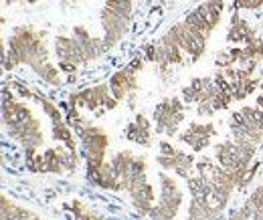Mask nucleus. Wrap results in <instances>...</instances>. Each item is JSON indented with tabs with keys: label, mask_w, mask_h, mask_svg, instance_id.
Instances as JSON below:
<instances>
[{
	"label": "nucleus",
	"mask_w": 263,
	"mask_h": 220,
	"mask_svg": "<svg viewBox=\"0 0 263 220\" xmlns=\"http://www.w3.org/2000/svg\"><path fill=\"white\" fill-rule=\"evenodd\" d=\"M99 21H101V29H103V45H105V51L109 53L111 49H116L124 36L130 32L132 27V18L124 16V14H118L116 10H111L109 6H103L101 8V14H99Z\"/></svg>",
	"instance_id": "f257e3e1"
},
{
	"label": "nucleus",
	"mask_w": 263,
	"mask_h": 220,
	"mask_svg": "<svg viewBox=\"0 0 263 220\" xmlns=\"http://www.w3.org/2000/svg\"><path fill=\"white\" fill-rule=\"evenodd\" d=\"M53 51H55V57L59 61H69V63H75L77 67L81 65H87V59H85V51L83 47L79 45V41L71 34H59L53 43Z\"/></svg>",
	"instance_id": "f03ea898"
},
{
	"label": "nucleus",
	"mask_w": 263,
	"mask_h": 220,
	"mask_svg": "<svg viewBox=\"0 0 263 220\" xmlns=\"http://www.w3.org/2000/svg\"><path fill=\"white\" fill-rule=\"evenodd\" d=\"M253 38H257V32L253 31V27L245 18H241L235 12L233 18H231L229 31H227V41H229L231 45H247Z\"/></svg>",
	"instance_id": "7ed1b4c3"
},
{
	"label": "nucleus",
	"mask_w": 263,
	"mask_h": 220,
	"mask_svg": "<svg viewBox=\"0 0 263 220\" xmlns=\"http://www.w3.org/2000/svg\"><path fill=\"white\" fill-rule=\"evenodd\" d=\"M31 69L43 79V83H47V85L61 87V85L65 83V79L61 77V69L55 67L53 63H49V61H39V63H34Z\"/></svg>",
	"instance_id": "20e7f679"
},
{
	"label": "nucleus",
	"mask_w": 263,
	"mask_h": 220,
	"mask_svg": "<svg viewBox=\"0 0 263 220\" xmlns=\"http://www.w3.org/2000/svg\"><path fill=\"white\" fill-rule=\"evenodd\" d=\"M134 159H136V154H134L132 150H122V152L114 154V157L109 159V162H111V168H114V174H116V178H118L120 182L126 180L132 174Z\"/></svg>",
	"instance_id": "39448f33"
},
{
	"label": "nucleus",
	"mask_w": 263,
	"mask_h": 220,
	"mask_svg": "<svg viewBox=\"0 0 263 220\" xmlns=\"http://www.w3.org/2000/svg\"><path fill=\"white\" fill-rule=\"evenodd\" d=\"M126 139L132 142V144H136V146H140V148H152V144H154V131L142 129L136 122H130L126 126Z\"/></svg>",
	"instance_id": "423d86ee"
},
{
	"label": "nucleus",
	"mask_w": 263,
	"mask_h": 220,
	"mask_svg": "<svg viewBox=\"0 0 263 220\" xmlns=\"http://www.w3.org/2000/svg\"><path fill=\"white\" fill-rule=\"evenodd\" d=\"M243 53H245V61H247V65L261 63V59H263V38L261 36H257V38H253L251 43H247V45L243 47ZM243 67H245V65H243Z\"/></svg>",
	"instance_id": "0eeeda50"
},
{
	"label": "nucleus",
	"mask_w": 263,
	"mask_h": 220,
	"mask_svg": "<svg viewBox=\"0 0 263 220\" xmlns=\"http://www.w3.org/2000/svg\"><path fill=\"white\" fill-rule=\"evenodd\" d=\"M158 186H160V194H174V192H178V182L174 180L172 172L168 174L164 170H160V174H158Z\"/></svg>",
	"instance_id": "6e6552de"
},
{
	"label": "nucleus",
	"mask_w": 263,
	"mask_h": 220,
	"mask_svg": "<svg viewBox=\"0 0 263 220\" xmlns=\"http://www.w3.org/2000/svg\"><path fill=\"white\" fill-rule=\"evenodd\" d=\"M105 6H109V8L116 10L118 14H124V16L132 18V12H134L132 0H105Z\"/></svg>",
	"instance_id": "1a4fd4ad"
},
{
	"label": "nucleus",
	"mask_w": 263,
	"mask_h": 220,
	"mask_svg": "<svg viewBox=\"0 0 263 220\" xmlns=\"http://www.w3.org/2000/svg\"><path fill=\"white\" fill-rule=\"evenodd\" d=\"M189 127H191L197 135H202V137H215V135H217V126H215L213 122H206V124L193 122V124H189Z\"/></svg>",
	"instance_id": "9d476101"
},
{
	"label": "nucleus",
	"mask_w": 263,
	"mask_h": 220,
	"mask_svg": "<svg viewBox=\"0 0 263 220\" xmlns=\"http://www.w3.org/2000/svg\"><path fill=\"white\" fill-rule=\"evenodd\" d=\"M73 36L79 41V45H85V43H89V41L93 38V34L89 32V29H87V27H83V25L73 27Z\"/></svg>",
	"instance_id": "9b49d317"
},
{
	"label": "nucleus",
	"mask_w": 263,
	"mask_h": 220,
	"mask_svg": "<svg viewBox=\"0 0 263 220\" xmlns=\"http://www.w3.org/2000/svg\"><path fill=\"white\" fill-rule=\"evenodd\" d=\"M156 164H158V168L164 170V172H174V168H176V159H174V156H162V154H158Z\"/></svg>",
	"instance_id": "f8f14e48"
},
{
	"label": "nucleus",
	"mask_w": 263,
	"mask_h": 220,
	"mask_svg": "<svg viewBox=\"0 0 263 220\" xmlns=\"http://www.w3.org/2000/svg\"><path fill=\"white\" fill-rule=\"evenodd\" d=\"M176 152H178V148L172 142H168V139L158 142V154H162V156H176Z\"/></svg>",
	"instance_id": "ddd939ff"
},
{
	"label": "nucleus",
	"mask_w": 263,
	"mask_h": 220,
	"mask_svg": "<svg viewBox=\"0 0 263 220\" xmlns=\"http://www.w3.org/2000/svg\"><path fill=\"white\" fill-rule=\"evenodd\" d=\"M213 113H217V111H215L213 101H202V103H197V115H213Z\"/></svg>",
	"instance_id": "4468645a"
},
{
	"label": "nucleus",
	"mask_w": 263,
	"mask_h": 220,
	"mask_svg": "<svg viewBox=\"0 0 263 220\" xmlns=\"http://www.w3.org/2000/svg\"><path fill=\"white\" fill-rule=\"evenodd\" d=\"M249 198L257 204V208H261L263 210V184H259V186H255L253 188V192L249 194Z\"/></svg>",
	"instance_id": "2eb2a0df"
},
{
	"label": "nucleus",
	"mask_w": 263,
	"mask_h": 220,
	"mask_svg": "<svg viewBox=\"0 0 263 220\" xmlns=\"http://www.w3.org/2000/svg\"><path fill=\"white\" fill-rule=\"evenodd\" d=\"M134 122H136L138 126L142 127V129H150V131H154V126H152V122H150V119H148L144 113H136V115H134Z\"/></svg>",
	"instance_id": "dca6fc26"
},
{
	"label": "nucleus",
	"mask_w": 263,
	"mask_h": 220,
	"mask_svg": "<svg viewBox=\"0 0 263 220\" xmlns=\"http://www.w3.org/2000/svg\"><path fill=\"white\" fill-rule=\"evenodd\" d=\"M57 67H59V69H61V73H65V75H73V73H77V65L69 63V61H59Z\"/></svg>",
	"instance_id": "f3484780"
},
{
	"label": "nucleus",
	"mask_w": 263,
	"mask_h": 220,
	"mask_svg": "<svg viewBox=\"0 0 263 220\" xmlns=\"http://www.w3.org/2000/svg\"><path fill=\"white\" fill-rule=\"evenodd\" d=\"M225 220H251L241 208H235V210H229V214H227V218Z\"/></svg>",
	"instance_id": "a211bd4d"
},
{
	"label": "nucleus",
	"mask_w": 263,
	"mask_h": 220,
	"mask_svg": "<svg viewBox=\"0 0 263 220\" xmlns=\"http://www.w3.org/2000/svg\"><path fill=\"white\" fill-rule=\"evenodd\" d=\"M118 105H120V101H118L116 97H111V95H109V97L105 99V103H103V107H105L107 111H114V109H118Z\"/></svg>",
	"instance_id": "6ab92c4d"
},
{
	"label": "nucleus",
	"mask_w": 263,
	"mask_h": 220,
	"mask_svg": "<svg viewBox=\"0 0 263 220\" xmlns=\"http://www.w3.org/2000/svg\"><path fill=\"white\" fill-rule=\"evenodd\" d=\"M257 124H259V129L263 131V109L257 107Z\"/></svg>",
	"instance_id": "aec40b11"
},
{
	"label": "nucleus",
	"mask_w": 263,
	"mask_h": 220,
	"mask_svg": "<svg viewBox=\"0 0 263 220\" xmlns=\"http://www.w3.org/2000/svg\"><path fill=\"white\" fill-rule=\"evenodd\" d=\"M255 107H259V109H263V93L257 95V99H255Z\"/></svg>",
	"instance_id": "412c9836"
},
{
	"label": "nucleus",
	"mask_w": 263,
	"mask_h": 220,
	"mask_svg": "<svg viewBox=\"0 0 263 220\" xmlns=\"http://www.w3.org/2000/svg\"><path fill=\"white\" fill-rule=\"evenodd\" d=\"M6 4H14V2H27V0H4Z\"/></svg>",
	"instance_id": "4be33fe9"
},
{
	"label": "nucleus",
	"mask_w": 263,
	"mask_h": 220,
	"mask_svg": "<svg viewBox=\"0 0 263 220\" xmlns=\"http://www.w3.org/2000/svg\"><path fill=\"white\" fill-rule=\"evenodd\" d=\"M27 220H43V218H41V216H39V214H36V212H34L33 216H31V218H27Z\"/></svg>",
	"instance_id": "5701e85b"
}]
</instances>
